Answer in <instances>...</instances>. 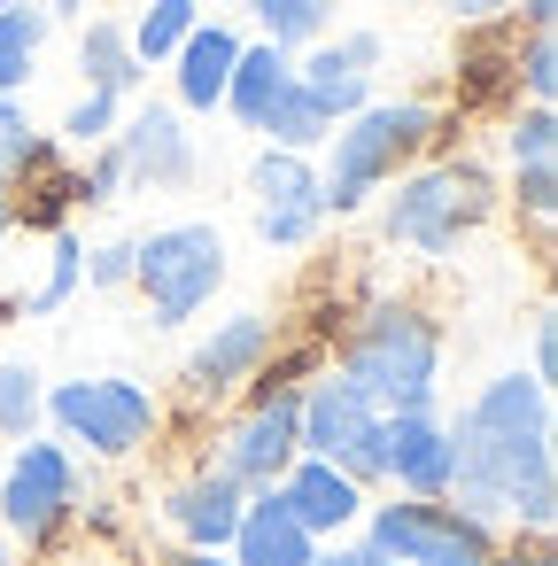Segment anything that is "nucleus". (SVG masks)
Returning a JSON list of instances; mask_svg holds the SVG:
<instances>
[{
  "label": "nucleus",
  "instance_id": "obj_33",
  "mask_svg": "<svg viewBox=\"0 0 558 566\" xmlns=\"http://www.w3.org/2000/svg\"><path fill=\"white\" fill-rule=\"evenodd\" d=\"M519 202H527L535 226H550V210H558V179H550V164H519Z\"/></svg>",
  "mask_w": 558,
  "mask_h": 566
},
{
  "label": "nucleus",
  "instance_id": "obj_40",
  "mask_svg": "<svg viewBox=\"0 0 558 566\" xmlns=\"http://www.w3.org/2000/svg\"><path fill=\"white\" fill-rule=\"evenodd\" d=\"M164 566H225L218 551H179V558H164Z\"/></svg>",
  "mask_w": 558,
  "mask_h": 566
},
{
  "label": "nucleus",
  "instance_id": "obj_21",
  "mask_svg": "<svg viewBox=\"0 0 558 566\" xmlns=\"http://www.w3.org/2000/svg\"><path fill=\"white\" fill-rule=\"evenodd\" d=\"M78 71H86V86H102V94H125V86H140V55H133V32L125 24H109V17H94L86 24V40H78Z\"/></svg>",
  "mask_w": 558,
  "mask_h": 566
},
{
  "label": "nucleus",
  "instance_id": "obj_8",
  "mask_svg": "<svg viewBox=\"0 0 558 566\" xmlns=\"http://www.w3.org/2000/svg\"><path fill=\"white\" fill-rule=\"evenodd\" d=\"M71 504H86V473L63 442H17L9 473H0V520L17 535H55L71 520Z\"/></svg>",
  "mask_w": 558,
  "mask_h": 566
},
{
  "label": "nucleus",
  "instance_id": "obj_3",
  "mask_svg": "<svg viewBox=\"0 0 558 566\" xmlns=\"http://www.w3.org/2000/svg\"><path fill=\"white\" fill-rule=\"evenodd\" d=\"M326 140H334V171L318 179V210L349 218L372 187H388V179L434 140V109H427V102H365V109L341 117V133H326Z\"/></svg>",
  "mask_w": 558,
  "mask_h": 566
},
{
  "label": "nucleus",
  "instance_id": "obj_10",
  "mask_svg": "<svg viewBox=\"0 0 558 566\" xmlns=\"http://www.w3.org/2000/svg\"><path fill=\"white\" fill-rule=\"evenodd\" d=\"M295 388H256V403H249V419L225 434V450H218V473L233 481V489H272L295 458H303V442H295Z\"/></svg>",
  "mask_w": 558,
  "mask_h": 566
},
{
  "label": "nucleus",
  "instance_id": "obj_31",
  "mask_svg": "<svg viewBox=\"0 0 558 566\" xmlns=\"http://www.w3.org/2000/svg\"><path fill=\"white\" fill-rule=\"evenodd\" d=\"M24 156H32V125H24L17 94H0V187L24 171Z\"/></svg>",
  "mask_w": 558,
  "mask_h": 566
},
{
  "label": "nucleus",
  "instance_id": "obj_20",
  "mask_svg": "<svg viewBox=\"0 0 558 566\" xmlns=\"http://www.w3.org/2000/svg\"><path fill=\"white\" fill-rule=\"evenodd\" d=\"M287 78H295V63H287V48H241V55H233V78H225V102H233V117L264 133V117H272V102L287 94Z\"/></svg>",
  "mask_w": 558,
  "mask_h": 566
},
{
  "label": "nucleus",
  "instance_id": "obj_32",
  "mask_svg": "<svg viewBox=\"0 0 558 566\" xmlns=\"http://www.w3.org/2000/svg\"><path fill=\"white\" fill-rule=\"evenodd\" d=\"M512 71L527 78V94H535V102H550V94H558V48H550V32H535V40H527V55H512Z\"/></svg>",
  "mask_w": 558,
  "mask_h": 566
},
{
  "label": "nucleus",
  "instance_id": "obj_6",
  "mask_svg": "<svg viewBox=\"0 0 558 566\" xmlns=\"http://www.w3.org/2000/svg\"><path fill=\"white\" fill-rule=\"evenodd\" d=\"M380 411L341 380V373H326L303 403H295V442H303V458H326V465H341L357 489L365 481H380Z\"/></svg>",
  "mask_w": 558,
  "mask_h": 566
},
{
  "label": "nucleus",
  "instance_id": "obj_18",
  "mask_svg": "<svg viewBox=\"0 0 558 566\" xmlns=\"http://www.w3.org/2000/svg\"><path fill=\"white\" fill-rule=\"evenodd\" d=\"M233 55H241V40L225 24H194L179 40V102L187 109H218L225 102V78H233Z\"/></svg>",
  "mask_w": 558,
  "mask_h": 566
},
{
  "label": "nucleus",
  "instance_id": "obj_23",
  "mask_svg": "<svg viewBox=\"0 0 558 566\" xmlns=\"http://www.w3.org/2000/svg\"><path fill=\"white\" fill-rule=\"evenodd\" d=\"M264 133H272V148H287V156H310V148L334 133V117H326V109H318V102H310V94L287 78V94H280V102H272V117H264Z\"/></svg>",
  "mask_w": 558,
  "mask_h": 566
},
{
  "label": "nucleus",
  "instance_id": "obj_12",
  "mask_svg": "<svg viewBox=\"0 0 558 566\" xmlns=\"http://www.w3.org/2000/svg\"><path fill=\"white\" fill-rule=\"evenodd\" d=\"M380 473L411 496H450V427L434 411H403L380 427Z\"/></svg>",
  "mask_w": 558,
  "mask_h": 566
},
{
  "label": "nucleus",
  "instance_id": "obj_7",
  "mask_svg": "<svg viewBox=\"0 0 558 566\" xmlns=\"http://www.w3.org/2000/svg\"><path fill=\"white\" fill-rule=\"evenodd\" d=\"M55 427L71 442H86L94 458H133L148 434H156V396L133 388V380H63L48 396Z\"/></svg>",
  "mask_w": 558,
  "mask_h": 566
},
{
  "label": "nucleus",
  "instance_id": "obj_25",
  "mask_svg": "<svg viewBox=\"0 0 558 566\" xmlns=\"http://www.w3.org/2000/svg\"><path fill=\"white\" fill-rule=\"evenodd\" d=\"M457 86H465V102H496V94L519 86V71L504 55V32H481L473 48H457Z\"/></svg>",
  "mask_w": 558,
  "mask_h": 566
},
{
  "label": "nucleus",
  "instance_id": "obj_17",
  "mask_svg": "<svg viewBox=\"0 0 558 566\" xmlns=\"http://www.w3.org/2000/svg\"><path fill=\"white\" fill-rule=\"evenodd\" d=\"M164 520L194 543V551H225L233 527H241V489L210 465V473H187L171 496H164Z\"/></svg>",
  "mask_w": 558,
  "mask_h": 566
},
{
  "label": "nucleus",
  "instance_id": "obj_39",
  "mask_svg": "<svg viewBox=\"0 0 558 566\" xmlns=\"http://www.w3.org/2000/svg\"><path fill=\"white\" fill-rule=\"evenodd\" d=\"M434 566H496V551H450V558H434Z\"/></svg>",
  "mask_w": 558,
  "mask_h": 566
},
{
  "label": "nucleus",
  "instance_id": "obj_42",
  "mask_svg": "<svg viewBox=\"0 0 558 566\" xmlns=\"http://www.w3.org/2000/svg\"><path fill=\"white\" fill-rule=\"evenodd\" d=\"M9 226H17V202H9V187H0V241H9Z\"/></svg>",
  "mask_w": 558,
  "mask_h": 566
},
{
  "label": "nucleus",
  "instance_id": "obj_15",
  "mask_svg": "<svg viewBox=\"0 0 558 566\" xmlns=\"http://www.w3.org/2000/svg\"><path fill=\"white\" fill-rule=\"evenodd\" d=\"M264 357H272V318H264V311H241V318H225V326L194 349L187 380H194V396H225V388L256 380Z\"/></svg>",
  "mask_w": 558,
  "mask_h": 566
},
{
  "label": "nucleus",
  "instance_id": "obj_38",
  "mask_svg": "<svg viewBox=\"0 0 558 566\" xmlns=\"http://www.w3.org/2000/svg\"><path fill=\"white\" fill-rule=\"evenodd\" d=\"M550 17H558V0H527V32H550Z\"/></svg>",
  "mask_w": 558,
  "mask_h": 566
},
{
  "label": "nucleus",
  "instance_id": "obj_34",
  "mask_svg": "<svg viewBox=\"0 0 558 566\" xmlns=\"http://www.w3.org/2000/svg\"><path fill=\"white\" fill-rule=\"evenodd\" d=\"M86 272H94V287H125V280H133V241L94 249V264H86Z\"/></svg>",
  "mask_w": 558,
  "mask_h": 566
},
{
  "label": "nucleus",
  "instance_id": "obj_48",
  "mask_svg": "<svg viewBox=\"0 0 558 566\" xmlns=\"http://www.w3.org/2000/svg\"><path fill=\"white\" fill-rule=\"evenodd\" d=\"M0 566H9V551H0Z\"/></svg>",
  "mask_w": 558,
  "mask_h": 566
},
{
  "label": "nucleus",
  "instance_id": "obj_26",
  "mask_svg": "<svg viewBox=\"0 0 558 566\" xmlns=\"http://www.w3.org/2000/svg\"><path fill=\"white\" fill-rule=\"evenodd\" d=\"M187 32H194V0H148L140 24H133V55L140 63H164V55H179Z\"/></svg>",
  "mask_w": 558,
  "mask_h": 566
},
{
  "label": "nucleus",
  "instance_id": "obj_41",
  "mask_svg": "<svg viewBox=\"0 0 558 566\" xmlns=\"http://www.w3.org/2000/svg\"><path fill=\"white\" fill-rule=\"evenodd\" d=\"M504 566H558V558H550V551H543V543H535V551H527V558H504Z\"/></svg>",
  "mask_w": 558,
  "mask_h": 566
},
{
  "label": "nucleus",
  "instance_id": "obj_43",
  "mask_svg": "<svg viewBox=\"0 0 558 566\" xmlns=\"http://www.w3.org/2000/svg\"><path fill=\"white\" fill-rule=\"evenodd\" d=\"M349 566H388V558H380V551H365V543H357V551H349Z\"/></svg>",
  "mask_w": 558,
  "mask_h": 566
},
{
  "label": "nucleus",
  "instance_id": "obj_11",
  "mask_svg": "<svg viewBox=\"0 0 558 566\" xmlns=\"http://www.w3.org/2000/svg\"><path fill=\"white\" fill-rule=\"evenodd\" d=\"M249 187H256V233L272 241V249H303L310 233H318V171L303 164V156H287V148H264L256 156V171H249Z\"/></svg>",
  "mask_w": 558,
  "mask_h": 566
},
{
  "label": "nucleus",
  "instance_id": "obj_36",
  "mask_svg": "<svg viewBox=\"0 0 558 566\" xmlns=\"http://www.w3.org/2000/svg\"><path fill=\"white\" fill-rule=\"evenodd\" d=\"M442 9H450V17H465V24H488V17H504V9H512V0H442Z\"/></svg>",
  "mask_w": 558,
  "mask_h": 566
},
{
  "label": "nucleus",
  "instance_id": "obj_13",
  "mask_svg": "<svg viewBox=\"0 0 558 566\" xmlns=\"http://www.w3.org/2000/svg\"><path fill=\"white\" fill-rule=\"evenodd\" d=\"M117 140V164H125V179H140V187H187L194 179V140L179 133V117L171 109H140L125 133H109Z\"/></svg>",
  "mask_w": 558,
  "mask_h": 566
},
{
  "label": "nucleus",
  "instance_id": "obj_9",
  "mask_svg": "<svg viewBox=\"0 0 558 566\" xmlns=\"http://www.w3.org/2000/svg\"><path fill=\"white\" fill-rule=\"evenodd\" d=\"M365 551H380L388 566H434L450 551H488V527L442 496H411V504H372Z\"/></svg>",
  "mask_w": 558,
  "mask_h": 566
},
{
  "label": "nucleus",
  "instance_id": "obj_30",
  "mask_svg": "<svg viewBox=\"0 0 558 566\" xmlns=\"http://www.w3.org/2000/svg\"><path fill=\"white\" fill-rule=\"evenodd\" d=\"M109 125H117V94H102V86H86V102L71 109V125H63V133H71L78 148H102V140H109Z\"/></svg>",
  "mask_w": 558,
  "mask_h": 566
},
{
  "label": "nucleus",
  "instance_id": "obj_24",
  "mask_svg": "<svg viewBox=\"0 0 558 566\" xmlns=\"http://www.w3.org/2000/svg\"><path fill=\"white\" fill-rule=\"evenodd\" d=\"M249 17L264 24V48H310L334 17V0H249Z\"/></svg>",
  "mask_w": 558,
  "mask_h": 566
},
{
  "label": "nucleus",
  "instance_id": "obj_1",
  "mask_svg": "<svg viewBox=\"0 0 558 566\" xmlns=\"http://www.w3.org/2000/svg\"><path fill=\"white\" fill-rule=\"evenodd\" d=\"M450 489L481 527L519 520L527 535H550V388L535 373H504L465 403L450 427Z\"/></svg>",
  "mask_w": 558,
  "mask_h": 566
},
{
  "label": "nucleus",
  "instance_id": "obj_22",
  "mask_svg": "<svg viewBox=\"0 0 558 566\" xmlns=\"http://www.w3.org/2000/svg\"><path fill=\"white\" fill-rule=\"evenodd\" d=\"M40 40H48V17L40 9H0V94H24L32 63H40Z\"/></svg>",
  "mask_w": 558,
  "mask_h": 566
},
{
  "label": "nucleus",
  "instance_id": "obj_5",
  "mask_svg": "<svg viewBox=\"0 0 558 566\" xmlns=\"http://www.w3.org/2000/svg\"><path fill=\"white\" fill-rule=\"evenodd\" d=\"M133 280H140L156 326H187L225 287V241L210 226H164V233L133 241Z\"/></svg>",
  "mask_w": 558,
  "mask_h": 566
},
{
  "label": "nucleus",
  "instance_id": "obj_14",
  "mask_svg": "<svg viewBox=\"0 0 558 566\" xmlns=\"http://www.w3.org/2000/svg\"><path fill=\"white\" fill-rule=\"evenodd\" d=\"M272 489H280V504L303 520V535H341V527L365 512V489H357L341 465H326V458H295Z\"/></svg>",
  "mask_w": 558,
  "mask_h": 566
},
{
  "label": "nucleus",
  "instance_id": "obj_16",
  "mask_svg": "<svg viewBox=\"0 0 558 566\" xmlns=\"http://www.w3.org/2000/svg\"><path fill=\"white\" fill-rule=\"evenodd\" d=\"M225 551H233V566H310L318 535H303V520L280 504V489H264L256 504H241V527Z\"/></svg>",
  "mask_w": 558,
  "mask_h": 566
},
{
  "label": "nucleus",
  "instance_id": "obj_19",
  "mask_svg": "<svg viewBox=\"0 0 558 566\" xmlns=\"http://www.w3.org/2000/svg\"><path fill=\"white\" fill-rule=\"evenodd\" d=\"M295 86L326 109V117H357L372 102V71L349 55V48H318L310 63H295Z\"/></svg>",
  "mask_w": 558,
  "mask_h": 566
},
{
  "label": "nucleus",
  "instance_id": "obj_35",
  "mask_svg": "<svg viewBox=\"0 0 558 566\" xmlns=\"http://www.w3.org/2000/svg\"><path fill=\"white\" fill-rule=\"evenodd\" d=\"M550 373H558V326H550V311H543V326H535V380L550 388Z\"/></svg>",
  "mask_w": 558,
  "mask_h": 566
},
{
  "label": "nucleus",
  "instance_id": "obj_4",
  "mask_svg": "<svg viewBox=\"0 0 558 566\" xmlns=\"http://www.w3.org/2000/svg\"><path fill=\"white\" fill-rule=\"evenodd\" d=\"M488 210H496V187L481 179V164H434V171H419V179H403V187H396V202H388L380 233H388L396 249L450 256V249L488 218Z\"/></svg>",
  "mask_w": 558,
  "mask_h": 566
},
{
  "label": "nucleus",
  "instance_id": "obj_46",
  "mask_svg": "<svg viewBox=\"0 0 558 566\" xmlns=\"http://www.w3.org/2000/svg\"><path fill=\"white\" fill-rule=\"evenodd\" d=\"M55 9H78V0H55Z\"/></svg>",
  "mask_w": 558,
  "mask_h": 566
},
{
  "label": "nucleus",
  "instance_id": "obj_45",
  "mask_svg": "<svg viewBox=\"0 0 558 566\" xmlns=\"http://www.w3.org/2000/svg\"><path fill=\"white\" fill-rule=\"evenodd\" d=\"M9 318H17V303H9V295H0V326H9Z\"/></svg>",
  "mask_w": 558,
  "mask_h": 566
},
{
  "label": "nucleus",
  "instance_id": "obj_2",
  "mask_svg": "<svg viewBox=\"0 0 558 566\" xmlns=\"http://www.w3.org/2000/svg\"><path fill=\"white\" fill-rule=\"evenodd\" d=\"M434 373H442V326L419 303H372L341 342V380L380 419L434 411Z\"/></svg>",
  "mask_w": 558,
  "mask_h": 566
},
{
  "label": "nucleus",
  "instance_id": "obj_27",
  "mask_svg": "<svg viewBox=\"0 0 558 566\" xmlns=\"http://www.w3.org/2000/svg\"><path fill=\"white\" fill-rule=\"evenodd\" d=\"M40 411H48V396H40V373L32 365H0V434H32L40 427Z\"/></svg>",
  "mask_w": 558,
  "mask_h": 566
},
{
  "label": "nucleus",
  "instance_id": "obj_44",
  "mask_svg": "<svg viewBox=\"0 0 558 566\" xmlns=\"http://www.w3.org/2000/svg\"><path fill=\"white\" fill-rule=\"evenodd\" d=\"M310 566H349V551H334V558H310Z\"/></svg>",
  "mask_w": 558,
  "mask_h": 566
},
{
  "label": "nucleus",
  "instance_id": "obj_47",
  "mask_svg": "<svg viewBox=\"0 0 558 566\" xmlns=\"http://www.w3.org/2000/svg\"><path fill=\"white\" fill-rule=\"evenodd\" d=\"M0 9H17V0H0Z\"/></svg>",
  "mask_w": 558,
  "mask_h": 566
},
{
  "label": "nucleus",
  "instance_id": "obj_29",
  "mask_svg": "<svg viewBox=\"0 0 558 566\" xmlns=\"http://www.w3.org/2000/svg\"><path fill=\"white\" fill-rule=\"evenodd\" d=\"M504 148H512V164H550V148H558V117H550V102H535L527 117H512Z\"/></svg>",
  "mask_w": 558,
  "mask_h": 566
},
{
  "label": "nucleus",
  "instance_id": "obj_37",
  "mask_svg": "<svg viewBox=\"0 0 558 566\" xmlns=\"http://www.w3.org/2000/svg\"><path fill=\"white\" fill-rule=\"evenodd\" d=\"M341 48H349V55H357V63H365V71H372V63H380V40H372V32H349V40H341Z\"/></svg>",
  "mask_w": 558,
  "mask_h": 566
},
{
  "label": "nucleus",
  "instance_id": "obj_28",
  "mask_svg": "<svg viewBox=\"0 0 558 566\" xmlns=\"http://www.w3.org/2000/svg\"><path fill=\"white\" fill-rule=\"evenodd\" d=\"M78 272H86V249H78L71 233H55V249H48V280H40L17 311H63V295L78 287Z\"/></svg>",
  "mask_w": 558,
  "mask_h": 566
}]
</instances>
